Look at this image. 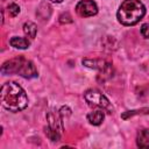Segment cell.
<instances>
[{
    "label": "cell",
    "instance_id": "1",
    "mask_svg": "<svg viewBox=\"0 0 149 149\" xmlns=\"http://www.w3.org/2000/svg\"><path fill=\"white\" fill-rule=\"evenodd\" d=\"M0 99L2 106L14 113L24 109L28 105V97L24 90L15 81H8L2 85Z\"/></svg>",
    "mask_w": 149,
    "mask_h": 149
},
{
    "label": "cell",
    "instance_id": "2",
    "mask_svg": "<svg viewBox=\"0 0 149 149\" xmlns=\"http://www.w3.org/2000/svg\"><path fill=\"white\" fill-rule=\"evenodd\" d=\"M146 14V7L140 0H125L118 10V20L123 26L136 24Z\"/></svg>",
    "mask_w": 149,
    "mask_h": 149
},
{
    "label": "cell",
    "instance_id": "3",
    "mask_svg": "<svg viewBox=\"0 0 149 149\" xmlns=\"http://www.w3.org/2000/svg\"><path fill=\"white\" fill-rule=\"evenodd\" d=\"M1 72L3 74L16 73L24 78H35L37 77V70L31 61L26 59L23 56H19L12 59L6 61L1 66Z\"/></svg>",
    "mask_w": 149,
    "mask_h": 149
},
{
    "label": "cell",
    "instance_id": "4",
    "mask_svg": "<svg viewBox=\"0 0 149 149\" xmlns=\"http://www.w3.org/2000/svg\"><path fill=\"white\" fill-rule=\"evenodd\" d=\"M84 98L86 100V102L91 106V107H98L100 109H104V111H107L108 113H112L113 112V107L109 102V100L98 90L95 88H91V90H87L85 93H84Z\"/></svg>",
    "mask_w": 149,
    "mask_h": 149
},
{
    "label": "cell",
    "instance_id": "5",
    "mask_svg": "<svg viewBox=\"0 0 149 149\" xmlns=\"http://www.w3.org/2000/svg\"><path fill=\"white\" fill-rule=\"evenodd\" d=\"M83 64L87 68H91V69H94V70H98L99 71V76H98V79L102 78V80H106L107 78H111L112 77V73H113V68H112V64L104 61V59H90V58H86V59H83Z\"/></svg>",
    "mask_w": 149,
    "mask_h": 149
},
{
    "label": "cell",
    "instance_id": "6",
    "mask_svg": "<svg viewBox=\"0 0 149 149\" xmlns=\"http://www.w3.org/2000/svg\"><path fill=\"white\" fill-rule=\"evenodd\" d=\"M76 12L81 17L93 16L98 13V6L92 0H81L76 6Z\"/></svg>",
    "mask_w": 149,
    "mask_h": 149
},
{
    "label": "cell",
    "instance_id": "7",
    "mask_svg": "<svg viewBox=\"0 0 149 149\" xmlns=\"http://www.w3.org/2000/svg\"><path fill=\"white\" fill-rule=\"evenodd\" d=\"M47 120H48V127L62 135V133H63L62 115L59 113H55L54 111H50L47 114Z\"/></svg>",
    "mask_w": 149,
    "mask_h": 149
},
{
    "label": "cell",
    "instance_id": "8",
    "mask_svg": "<svg viewBox=\"0 0 149 149\" xmlns=\"http://www.w3.org/2000/svg\"><path fill=\"white\" fill-rule=\"evenodd\" d=\"M104 118H105V114H104L102 109H97V111L90 112L87 114V121L93 126H99L102 122Z\"/></svg>",
    "mask_w": 149,
    "mask_h": 149
},
{
    "label": "cell",
    "instance_id": "9",
    "mask_svg": "<svg viewBox=\"0 0 149 149\" xmlns=\"http://www.w3.org/2000/svg\"><path fill=\"white\" fill-rule=\"evenodd\" d=\"M136 144L140 148H149V129H142L136 136Z\"/></svg>",
    "mask_w": 149,
    "mask_h": 149
},
{
    "label": "cell",
    "instance_id": "10",
    "mask_svg": "<svg viewBox=\"0 0 149 149\" xmlns=\"http://www.w3.org/2000/svg\"><path fill=\"white\" fill-rule=\"evenodd\" d=\"M9 44L16 49H27L29 48L30 45V41L28 38H24V37H17V36H14L9 40Z\"/></svg>",
    "mask_w": 149,
    "mask_h": 149
},
{
    "label": "cell",
    "instance_id": "11",
    "mask_svg": "<svg viewBox=\"0 0 149 149\" xmlns=\"http://www.w3.org/2000/svg\"><path fill=\"white\" fill-rule=\"evenodd\" d=\"M23 31L24 34L29 37V38H35L36 37V34H37V27L34 22L31 21H27L24 24H23Z\"/></svg>",
    "mask_w": 149,
    "mask_h": 149
},
{
    "label": "cell",
    "instance_id": "12",
    "mask_svg": "<svg viewBox=\"0 0 149 149\" xmlns=\"http://www.w3.org/2000/svg\"><path fill=\"white\" fill-rule=\"evenodd\" d=\"M149 113V108H141V109H135V111H128L125 112L122 114V119H127L128 116H133L136 114H148Z\"/></svg>",
    "mask_w": 149,
    "mask_h": 149
},
{
    "label": "cell",
    "instance_id": "13",
    "mask_svg": "<svg viewBox=\"0 0 149 149\" xmlns=\"http://www.w3.org/2000/svg\"><path fill=\"white\" fill-rule=\"evenodd\" d=\"M45 134H47V136L51 140V141H59V139H61V134L59 133H57V132H55V130H52L51 128H49V127H47L45 128Z\"/></svg>",
    "mask_w": 149,
    "mask_h": 149
},
{
    "label": "cell",
    "instance_id": "14",
    "mask_svg": "<svg viewBox=\"0 0 149 149\" xmlns=\"http://www.w3.org/2000/svg\"><path fill=\"white\" fill-rule=\"evenodd\" d=\"M20 13V7L16 3H10L8 5V14L13 17H15L17 14Z\"/></svg>",
    "mask_w": 149,
    "mask_h": 149
},
{
    "label": "cell",
    "instance_id": "15",
    "mask_svg": "<svg viewBox=\"0 0 149 149\" xmlns=\"http://www.w3.org/2000/svg\"><path fill=\"white\" fill-rule=\"evenodd\" d=\"M141 34L144 38H149V23H144L141 27Z\"/></svg>",
    "mask_w": 149,
    "mask_h": 149
},
{
    "label": "cell",
    "instance_id": "16",
    "mask_svg": "<svg viewBox=\"0 0 149 149\" xmlns=\"http://www.w3.org/2000/svg\"><path fill=\"white\" fill-rule=\"evenodd\" d=\"M59 21L62 22V23H68V22H72V20H71V16L66 13V14H62L61 16H59Z\"/></svg>",
    "mask_w": 149,
    "mask_h": 149
},
{
    "label": "cell",
    "instance_id": "17",
    "mask_svg": "<svg viewBox=\"0 0 149 149\" xmlns=\"http://www.w3.org/2000/svg\"><path fill=\"white\" fill-rule=\"evenodd\" d=\"M49 1H51V2H56V3H61L63 0H49Z\"/></svg>",
    "mask_w": 149,
    "mask_h": 149
}]
</instances>
